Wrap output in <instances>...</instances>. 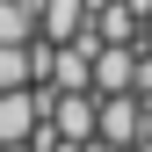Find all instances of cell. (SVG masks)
<instances>
[{"instance_id":"6da1fadb","label":"cell","mask_w":152,"mask_h":152,"mask_svg":"<svg viewBox=\"0 0 152 152\" xmlns=\"http://www.w3.org/2000/svg\"><path fill=\"white\" fill-rule=\"evenodd\" d=\"M36 123H44V94H29V87L0 94V145H29Z\"/></svg>"},{"instance_id":"5b68a950","label":"cell","mask_w":152,"mask_h":152,"mask_svg":"<svg viewBox=\"0 0 152 152\" xmlns=\"http://www.w3.org/2000/svg\"><path fill=\"white\" fill-rule=\"evenodd\" d=\"M22 80H36V58H29V44H0V94H15Z\"/></svg>"},{"instance_id":"ba28073f","label":"cell","mask_w":152,"mask_h":152,"mask_svg":"<svg viewBox=\"0 0 152 152\" xmlns=\"http://www.w3.org/2000/svg\"><path fill=\"white\" fill-rule=\"evenodd\" d=\"M145 44H152V7H145Z\"/></svg>"},{"instance_id":"9c48e42d","label":"cell","mask_w":152,"mask_h":152,"mask_svg":"<svg viewBox=\"0 0 152 152\" xmlns=\"http://www.w3.org/2000/svg\"><path fill=\"white\" fill-rule=\"evenodd\" d=\"M0 152H29V145H0Z\"/></svg>"},{"instance_id":"8992f818","label":"cell","mask_w":152,"mask_h":152,"mask_svg":"<svg viewBox=\"0 0 152 152\" xmlns=\"http://www.w3.org/2000/svg\"><path fill=\"white\" fill-rule=\"evenodd\" d=\"M0 44H29V0H0Z\"/></svg>"},{"instance_id":"52a82bcc","label":"cell","mask_w":152,"mask_h":152,"mask_svg":"<svg viewBox=\"0 0 152 152\" xmlns=\"http://www.w3.org/2000/svg\"><path fill=\"white\" fill-rule=\"evenodd\" d=\"M51 152H102V145H51Z\"/></svg>"},{"instance_id":"7a4b0ae2","label":"cell","mask_w":152,"mask_h":152,"mask_svg":"<svg viewBox=\"0 0 152 152\" xmlns=\"http://www.w3.org/2000/svg\"><path fill=\"white\" fill-rule=\"evenodd\" d=\"M94 130H102L109 145H130V138H138V102H130V94H116V102L94 116Z\"/></svg>"},{"instance_id":"3957f363","label":"cell","mask_w":152,"mask_h":152,"mask_svg":"<svg viewBox=\"0 0 152 152\" xmlns=\"http://www.w3.org/2000/svg\"><path fill=\"white\" fill-rule=\"evenodd\" d=\"M80 15H87V0H44V36L51 44H72L80 36Z\"/></svg>"},{"instance_id":"277c9868","label":"cell","mask_w":152,"mask_h":152,"mask_svg":"<svg viewBox=\"0 0 152 152\" xmlns=\"http://www.w3.org/2000/svg\"><path fill=\"white\" fill-rule=\"evenodd\" d=\"M87 80H94V87H102V94H123L130 80H138V65H130V58H123V51H102V58H94V72H87Z\"/></svg>"}]
</instances>
